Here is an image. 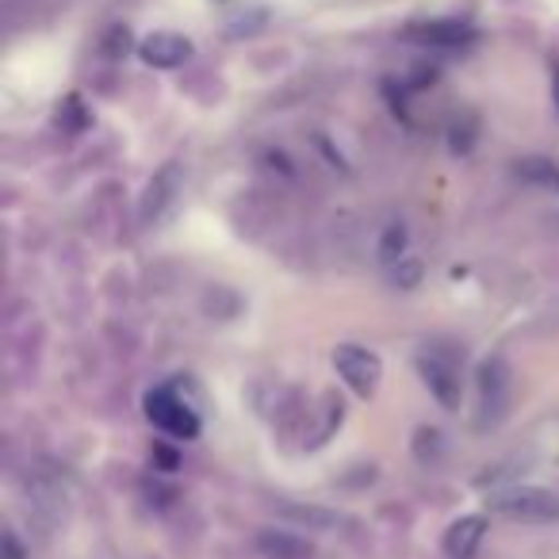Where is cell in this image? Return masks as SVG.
<instances>
[{
    "label": "cell",
    "mask_w": 559,
    "mask_h": 559,
    "mask_svg": "<svg viewBox=\"0 0 559 559\" xmlns=\"http://www.w3.org/2000/svg\"><path fill=\"white\" fill-rule=\"evenodd\" d=\"M495 513H502L506 521H518V525H551L559 521V498L544 487H510L498 490L490 498Z\"/></svg>",
    "instance_id": "6da1fadb"
},
{
    "label": "cell",
    "mask_w": 559,
    "mask_h": 559,
    "mask_svg": "<svg viewBox=\"0 0 559 559\" xmlns=\"http://www.w3.org/2000/svg\"><path fill=\"white\" fill-rule=\"evenodd\" d=\"M146 418L173 441H192L200 433V414L177 395V388H157L146 395Z\"/></svg>",
    "instance_id": "7a4b0ae2"
},
{
    "label": "cell",
    "mask_w": 559,
    "mask_h": 559,
    "mask_svg": "<svg viewBox=\"0 0 559 559\" xmlns=\"http://www.w3.org/2000/svg\"><path fill=\"white\" fill-rule=\"evenodd\" d=\"M510 411V365L490 357L479 365V429H495Z\"/></svg>",
    "instance_id": "3957f363"
},
{
    "label": "cell",
    "mask_w": 559,
    "mask_h": 559,
    "mask_svg": "<svg viewBox=\"0 0 559 559\" xmlns=\"http://www.w3.org/2000/svg\"><path fill=\"white\" fill-rule=\"evenodd\" d=\"M334 368H337V376L365 399L376 395V388H380V380H383V360L376 357L372 349L353 345V342H345L334 349Z\"/></svg>",
    "instance_id": "277c9868"
},
{
    "label": "cell",
    "mask_w": 559,
    "mask_h": 559,
    "mask_svg": "<svg viewBox=\"0 0 559 559\" xmlns=\"http://www.w3.org/2000/svg\"><path fill=\"white\" fill-rule=\"evenodd\" d=\"M421 376H426V388L433 391V399L444 411H460V368L444 353H426L421 357Z\"/></svg>",
    "instance_id": "5b68a950"
},
{
    "label": "cell",
    "mask_w": 559,
    "mask_h": 559,
    "mask_svg": "<svg viewBox=\"0 0 559 559\" xmlns=\"http://www.w3.org/2000/svg\"><path fill=\"white\" fill-rule=\"evenodd\" d=\"M139 55L154 70H177V66H185L192 58V39H185L177 32H154L150 39L139 43Z\"/></svg>",
    "instance_id": "8992f818"
},
{
    "label": "cell",
    "mask_w": 559,
    "mask_h": 559,
    "mask_svg": "<svg viewBox=\"0 0 559 559\" xmlns=\"http://www.w3.org/2000/svg\"><path fill=\"white\" fill-rule=\"evenodd\" d=\"M177 195H180V165L169 162L154 173L146 195H142V223H157L177 203Z\"/></svg>",
    "instance_id": "52a82bcc"
},
{
    "label": "cell",
    "mask_w": 559,
    "mask_h": 559,
    "mask_svg": "<svg viewBox=\"0 0 559 559\" xmlns=\"http://www.w3.org/2000/svg\"><path fill=\"white\" fill-rule=\"evenodd\" d=\"M483 540H487V518H483V513H467V518L452 521L441 548L449 559H475V551L483 548Z\"/></svg>",
    "instance_id": "ba28073f"
},
{
    "label": "cell",
    "mask_w": 559,
    "mask_h": 559,
    "mask_svg": "<svg viewBox=\"0 0 559 559\" xmlns=\"http://www.w3.org/2000/svg\"><path fill=\"white\" fill-rule=\"evenodd\" d=\"M411 39L421 43V47H437V50H460L472 47L475 32L460 20H429V24L411 27Z\"/></svg>",
    "instance_id": "9c48e42d"
},
{
    "label": "cell",
    "mask_w": 559,
    "mask_h": 559,
    "mask_svg": "<svg viewBox=\"0 0 559 559\" xmlns=\"http://www.w3.org/2000/svg\"><path fill=\"white\" fill-rule=\"evenodd\" d=\"M257 556L261 559H314V544L304 540L299 533L261 528V533H257Z\"/></svg>",
    "instance_id": "30bf717a"
},
{
    "label": "cell",
    "mask_w": 559,
    "mask_h": 559,
    "mask_svg": "<svg viewBox=\"0 0 559 559\" xmlns=\"http://www.w3.org/2000/svg\"><path fill=\"white\" fill-rule=\"evenodd\" d=\"M518 177L528 180V185H536V188L559 192V165L548 162V157H521V162H518Z\"/></svg>",
    "instance_id": "8fae6325"
},
{
    "label": "cell",
    "mask_w": 559,
    "mask_h": 559,
    "mask_svg": "<svg viewBox=\"0 0 559 559\" xmlns=\"http://www.w3.org/2000/svg\"><path fill=\"white\" fill-rule=\"evenodd\" d=\"M280 513L284 518H292V521H299V525H307V528H337L342 525V518L337 513H330V510H319V506H292V502H284L280 506Z\"/></svg>",
    "instance_id": "7c38bea8"
},
{
    "label": "cell",
    "mask_w": 559,
    "mask_h": 559,
    "mask_svg": "<svg viewBox=\"0 0 559 559\" xmlns=\"http://www.w3.org/2000/svg\"><path fill=\"white\" fill-rule=\"evenodd\" d=\"M403 253H406V230H403V226H391V230L383 234V241H380V261L395 264V261H403Z\"/></svg>",
    "instance_id": "4fadbf2b"
},
{
    "label": "cell",
    "mask_w": 559,
    "mask_h": 559,
    "mask_svg": "<svg viewBox=\"0 0 559 559\" xmlns=\"http://www.w3.org/2000/svg\"><path fill=\"white\" fill-rule=\"evenodd\" d=\"M418 280H421V264L411 261V257H403V261L395 264V284L399 288H414Z\"/></svg>",
    "instance_id": "5bb4252c"
},
{
    "label": "cell",
    "mask_w": 559,
    "mask_h": 559,
    "mask_svg": "<svg viewBox=\"0 0 559 559\" xmlns=\"http://www.w3.org/2000/svg\"><path fill=\"white\" fill-rule=\"evenodd\" d=\"M4 559H27L24 548H20L16 533H4Z\"/></svg>",
    "instance_id": "9a60e30c"
},
{
    "label": "cell",
    "mask_w": 559,
    "mask_h": 559,
    "mask_svg": "<svg viewBox=\"0 0 559 559\" xmlns=\"http://www.w3.org/2000/svg\"><path fill=\"white\" fill-rule=\"evenodd\" d=\"M551 78H556V104H559V62L551 66Z\"/></svg>",
    "instance_id": "2e32d148"
}]
</instances>
